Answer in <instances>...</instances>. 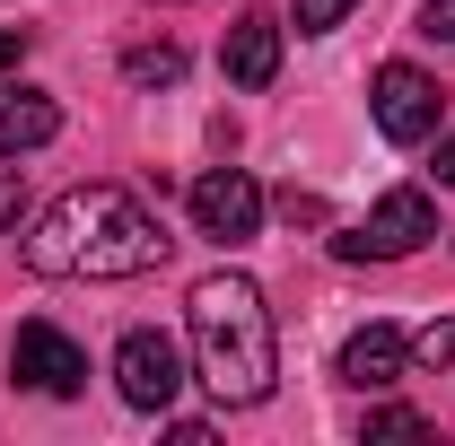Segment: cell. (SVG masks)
<instances>
[{
  "mask_svg": "<svg viewBox=\"0 0 455 446\" xmlns=\"http://www.w3.org/2000/svg\"><path fill=\"white\" fill-rule=\"evenodd\" d=\"M167 227L140 193L123 184H70L44 219L27 227V263L44 280H132L167 263Z\"/></svg>",
  "mask_w": 455,
  "mask_h": 446,
  "instance_id": "obj_1",
  "label": "cell"
},
{
  "mask_svg": "<svg viewBox=\"0 0 455 446\" xmlns=\"http://www.w3.org/2000/svg\"><path fill=\"white\" fill-rule=\"evenodd\" d=\"M184 333H193V377L220 394L228 411H254L281 386V333L272 307L245 272H202L184 298Z\"/></svg>",
  "mask_w": 455,
  "mask_h": 446,
  "instance_id": "obj_2",
  "label": "cell"
},
{
  "mask_svg": "<svg viewBox=\"0 0 455 446\" xmlns=\"http://www.w3.org/2000/svg\"><path fill=\"white\" fill-rule=\"evenodd\" d=\"M429 236H438L429 193H420V184H395L359 227H341V236H333V254H341V263H403V254H420Z\"/></svg>",
  "mask_w": 455,
  "mask_h": 446,
  "instance_id": "obj_3",
  "label": "cell"
},
{
  "mask_svg": "<svg viewBox=\"0 0 455 446\" xmlns=\"http://www.w3.org/2000/svg\"><path fill=\"white\" fill-rule=\"evenodd\" d=\"M368 114H377V131H386L395 149H420V140H438V114H447V97H438V79H429V70L386 61V70L368 79Z\"/></svg>",
  "mask_w": 455,
  "mask_h": 446,
  "instance_id": "obj_4",
  "label": "cell"
},
{
  "mask_svg": "<svg viewBox=\"0 0 455 446\" xmlns=\"http://www.w3.org/2000/svg\"><path fill=\"white\" fill-rule=\"evenodd\" d=\"M114 386H123L132 411H167L184 394V350L167 333H123L114 341Z\"/></svg>",
  "mask_w": 455,
  "mask_h": 446,
  "instance_id": "obj_5",
  "label": "cell"
},
{
  "mask_svg": "<svg viewBox=\"0 0 455 446\" xmlns=\"http://www.w3.org/2000/svg\"><path fill=\"white\" fill-rule=\"evenodd\" d=\"M193 227H202L211 245H245V236L263 227V184H254L245 167L193 175Z\"/></svg>",
  "mask_w": 455,
  "mask_h": 446,
  "instance_id": "obj_6",
  "label": "cell"
},
{
  "mask_svg": "<svg viewBox=\"0 0 455 446\" xmlns=\"http://www.w3.org/2000/svg\"><path fill=\"white\" fill-rule=\"evenodd\" d=\"M9 368H18V386L53 394V402H70V394L88 386V350L70 333H53V324H18V341H9Z\"/></svg>",
  "mask_w": 455,
  "mask_h": 446,
  "instance_id": "obj_7",
  "label": "cell"
},
{
  "mask_svg": "<svg viewBox=\"0 0 455 446\" xmlns=\"http://www.w3.org/2000/svg\"><path fill=\"white\" fill-rule=\"evenodd\" d=\"M403 368H411V341L395 333V324H359V333L341 341V359H333V377L350 394H386L403 386Z\"/></svg>",
  "mask_w": 455,
  "mask_h": 446,
  "instance_id": "obj_8",
  "label": "cell"
},
{
  "mask_svg": "<svg viewBox=\"0 0 455 446\" xmlns=\"http://www.w3.org/2000/svg\"><path fill=\"white\" fill-rule=\"evenodd\" d=\"M220 70H228V88H245V97H263L272 79H281V18H236L228 27V44H220Z\"/></svg>",
  "mask_w": 455,
  "mask_h": 446,
  "instance_id": "obj_9",
  "label": "cell"
},
{
  "mask_svg": "<svg viewBox=\"0 0 455 446\" xmlns=\"http://www.w3.org/2000/svg\"><path fill=\"white\" fill-rule=\"evenodd\" d=\"M61 131V106L44 88H0V158H18V149H44Z\"/></svg>",
  "mask_w": 455,
  "mask_h": 446,
  "instance_id": "obj_10",
  "label": "cell"
},
{
  "mask_svg": "<svg viewBox=\"0 0 455 446\" xmlns=\"http://www.w3.org/2000/svg\"><path fill=\"white\" fill-rule=\"evenodd\" d=\"M123 79H132V88H175V79H184V53H175V44H140V53L123 61Z\"/></svg>",
  "mask_w": 455,
  "mask_h": 446,
  "instance_id": "obj_11",
  "label": "cell"
},
{
  "mask_svg": "<svg viewBox=\"0 0 455 446\" xmlns=\"http://www.w3.org/2000/svg\"><path fill=\"white\" fill-rule=\"evenodd\" d=\"M447 359H455V315H438L411 333V368H447Z\"/></svg>",
  "mask_w": 455,
  "mask_h": 446,
  "instance_id": "obj_12",
  "label": "cell"
},
{
  "mask_svg": "<svg viewBox=\"0 0 455 446\" xmlns=\"http://www.w3.org/2000/svg\"><path fill=\"white\" fill-rule=\"evenodd\" d=\"M350 9H359V0H298V36H333Z\"/></svg>",
  "mask_w": 455,
  "mask_h": 446,
  "instance_id": "obj_13",
  "label": "cell"
},
{
  "mask_svg": "<svg viewBox=\"0 0 455 446\" xmlns=\"http://www.w3.org/2000/svg\"><path fill=\"white\" fill-rule=\"evenodd\" d=\"M368 438H429V420L403 411V402H386V411H368Z\"/></svg>",
  "mask_w": 455,
  "mask_h": 446,
  "instance_id": "obj_14",
  "label": "cell"
},
{
  "mask_svg": "<svg viewBox=\"0 0 455 446\" xmlns=\"http://www.w3.org/2000/svg\"><path fill=\"white\" fill-rule=\"evenodd\" d=\"M420 36H429V44H455V0H429V9H420Z\"/></svg>",
  "mask_w": 455,
  "mask_h": 446,
  "instance_id": "obj_15",
  "label": "cell"
},
{
  "mask_svg": "<svg viewBox=\"0 0 455 446\" xmlns=\"http://www.w3.org/2000/svg\"><path fill=\"white\" fill-rule=\"evenodd\" d=\"M27 219V184H18V175H0V227H18Z\"/></svg>",
  "mask_w": 455,
  "mask_h": 446,
  "instance_id": "obj_16",
  "label": "cell"
},
{
  "mask_svg": "<svg viewBox=\"0 0 455 446\" xmlns=\"http://www.w3.org/2000/svg\"><path fill=\"white\" fill-rule=\"evenodd\" d=\"M281 211H289V227H324V202H315V193H289Z\"/></svg>",
  "mask_w": 455,
  "mask_h": 446,
  "instance_id": "obj_17",
  "label": "cell"
},
{
  "mask_svg": "<svg viewBox=\"0 0 455 446\" xmlns=\"http://www.w3.org/2000/svg\"><path fill=\"white\" fill-rule=\"evenodd\" d=\"M27 61V27H0V70H18Z\"/></svg>",
  "mask_w": 455,
  "mask_h": 446,
  "instance_id": "obj_18",
  "label": "cell"
},
{
  "mask_svg": "<svg viewBox=\"0 0 455 446\" xmlns=\"http://www.w3.org/2000/svg\"><path fill=\"white\" fill-rule=\"evenodd\" d=\"M438 184H455V131L438 140Z\"/></svg>",
  "mask_w": 455,
  "mask_h": 446,
  "instance_id": "obj_19",
  "label": "cell"
}]
</instances>
